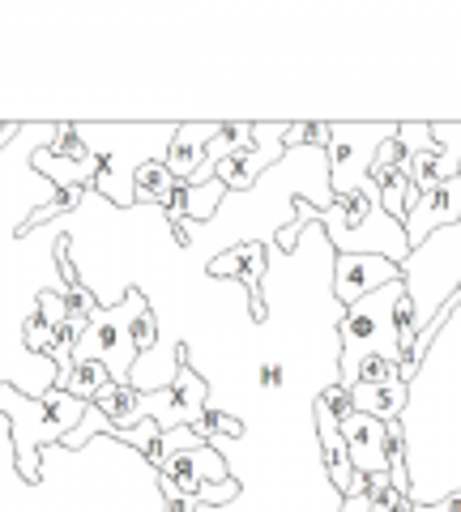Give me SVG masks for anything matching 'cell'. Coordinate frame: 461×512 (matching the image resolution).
Segmentation results:
<instances>
[{"label":"cell","mask_w":461,"mask_h":512,"mask_svg":"<svg viewBox=\"0 0 461 512\" xmlns=\"http://www.w3.org/2000/svg\"><path fill=\"white\" fill-rule=\"evenodd\" d=\"M265 256H269V244H257V239H248V244H235L227 248L222 256L210 261V274L214 278H240L252 295V320H265V295H261V278H265Z\"/></svg>","instance_id":"9"},{"label":"cell","mask_w":461,"mask_h":512,"mask_svg":"<svg viewBox=\"0 0 461 512\" xmlns=\"http://www.w3.org/2000/svg\"><path fill=\"white\" fill-rule=\"evenodd\" d=\"M410 286V282H406ZM393 329H397V346H402V359L410 355V346H415L419 338V308H415V295H402L397 299V308H393Z\"/></svg>","instance_id":"21"},{"label":"cell","mask_w":461,"mask_h":512,"mask_svg":"<svg viewBox=\"0 0 461 512\" xmlns=\"http://www.w3.org/2000/svg\"><path fill=\"white\" fill-rule=\"evenodd\" d=\"M86 192H90V188H77V184H69V188H52V197H47L43 210H35V214H30V218L22 222V235L39 231L43 222H52V218H60V214H73L77 205L86 201Z\"/></svg>","instance_id":"18"},{"label":"cell","mask_w":461,"mask_h":512,"mask_svg":"<svg viewBox=\"0 0 461 512\" xmlns=\"http://www.w3.org/2000/svg\"><path fill=\"white\" fill-rule=\"evenodd\" d=\"M402 278H406V269L393 265L389 256L351 252V256H338V265H333V295H338L342 308H351L363 295H372L389 282H402Z\"/></svg>","instance_id":"7"},{"label":"cell","mask_w":461,"mask_h":512,"mask_svg":"<svg viewBox=\"0 0 461 512\" xmlns=\"http://www.w3.org/2000/svg\"><path fill=\"white\" fill-rule=\"evenodd\" d=\"M410 384L406 380H389V384H351V402L359 414H372L380 423H397L406 410Z\"/></svg>","instance_id":"14"},{"label":"cell","mask_w":461,"mask_h":512,"mask_svg":"<svg viewBox=\"0 0 461 512\" xmlns=\"http://www.w3.org/2000/svg\"><path fill=\"white\" fill-rule=\"evenodd\" d=\"M146 308V295L141 291H129L120 303H111V308H103L99 316L90 320L86 338L77 342V355L73 363H103L111 380L116 384H129L133 380V367H137V346H133V320L137 312Z\"/></svg>","instance_id":"4"},{"label":"cell","mask_w":461,"mask_h":512,"mask_svg":"<svg viewBox=\"0 0 461 512\" xmlns=\"http://www.w3.org/2000/svg\"><path fill=\"white\" fill-rule=\"evenodd\" d=\"M111 384H116V380H111V372H107V367L103 363H73V376L65 380V384H60V389H65V393H73L77 397V402H94V397H99L103 389H111Z\"/></svg>","instance_id":"17"},{"label":"cell","mask_w":461,"mask_h":512,"mask_svg":"<svg viewBox=\"0 0 461 512\" xmlns=\"http://www.w3.org/2000/svg\"><path fill=\"white\" fill-rule=\"evenodd\" d=\"M338 431H342L346 448H351V461H355L359 474H368V478L389 474V461H385L389 423H380V419H372V414H359L355 410L346 423H338Z\"/></svg>","instance_id":"10"},{"label":"cell","mask_w":461,"mask_h":512,"mask_svg":"<svg viewBox=\"0 0 461 512\" xmlns=\"http://www.w3.org/2000/svg\"><path fill=\"white\" fill-rule=\"evenodd\" d=\"M389 380H402V363H393L385 355H372L359 367V384H389Z\"/></svg>","instance_id":"25"},{"label":"cell","mask_w":461,"mask_h":512,"mask_svg":"<svg viewBox=\"0 0 461 512\" xmlns=\"http://www.w3.org/2000/svg\"><path fill=\"white\" fill-rule=\"evenodd\" d=\"M218 133V124H176V137L167 146V171L176 175L180 184H188L197 175V167L210 154V141Z\"/></svg>","instance_id":"12"},{"label":"cell","mask_w":461,"mask_h":512,"mask_svg":"<svg viewBox=\"0 0 461 512\" xmlns=\"http://www.w3.org/2000/svg\"><path fill=\"white\" fill-rule=\"evenodd\" d=\"M43 150L52 158H60V163H73V167L94 163V146L82 137V128H77V124H60L56 141H52V146H43Z\"/></svg>","instance_id":"19"},{"label":"cell","mask_w":461,"mask_h":512,"mask_svg":"<svg viewBox=\"0 0 461 512\" xmlns=\"http://www.w3.org/2000/svg\"><path fill=\"white\" fill-rule=\"evenodd\" d=\"M397 141H402L406 154H419V150H432L436 146L432 124H397Z\"/></svg>","instance_id":"27"},{"label":"cell","mask_w":461,"mask_h":512,"mask_svg":"<svg viewBox=\"0 0 461 512\" xmlns=\"http://www.w3.org/2000/svg\"><path fill=\"white\" fill-rule=\"evenodd\" d=\"M329 137H333V124H316V120H299L286 128V150H299V146H312V150H329Z\"/></svg>","instance_id":"23"},{"label":"cell","mask_w":461,"mask_h":512,"mask_svg":"<svg viewBox=\"0 0 461 512\" xmlns=\"http://www.w3.org/2000/svg\"><path fill=\"white\" fill-rule=\"evenodd\" d=\"M415 512H436V508H432V504H419V500H415Z\"/></svg>","instance_id":"32"},{"label":"cell","mask_w":461,"mask_h":512,"mask_svg":"<svg viewBox=\"0 0 461 512\" xmlns=\"http://www.w3.org/2000/svg\"><path fill=\"white\" fill-rule=\"evenodd\" d=\"M222 197H227V184H222V180H210V184H201V188L180 184L163 201V210H167V222H176V218H184V222H210L218 214V201Z\"/></svg>","instance_id":"13"},{"label":"cell","mask_w":461,"mask_h":512,"mask_svg":"<svg viewBox=\"0 0 461 512\" xmlns=\"http://www.w3.org/2000/svg\"><path fill=\"white\" fill-rule=\"evenodd\" d=\"M235 495H240V483H235V478H227V483H218V487H205L197 500H201V508H210V504L222 508V504H231Z\"/></svg>","instance_id":"28"},{"label":"cell","mask_w":461,"mask_h":512,"mask_svg":"<svg viewBox=\"0 0 461 512\" xmlns=\"http://www.w3.org/2000/svg\"><path fill=\"white\" fill-rule=\"evenodd\" d=\"M457 303H461V286H457V291H453L449 299L440 303V312H436V316H432V320H427V325L419 329V338H415V346H410V355L402 359V380H406V384H415V376H419V363L427 359V346H432V338H436V333L444 329V320L453 316Z\"/></svg>","instance_id":"16"},{"label":"cell","mask_w":461,"mask_h":512,"mask_svg":"<svg viewBox=\"0 0 461 512\" xmlns=\"http://www.w3.org/2000/svg\"><path fill=\"white\" fill-rule=\"evenodd\" d=\"M0 414L13 427V444H18V470L22 478H39L43 461H39V444H65L86 419V402H77L73 393L52 389L47 397H26L18 384L5 389L0 384Z\"/></svg>","instance_id":"1"},{"label":"cell","mask_w":461,"mask_h":512,"mask_svg":"<svg viewBox=\"0 0 461 512\" xmlns=\"http://www.w3.org/2000/svg\"><path fill=\"white\" fill-rule=\"evenodd\" d=\"M316 440H321V461L333 478V487L342 491V500H363V495H368V474L355 470L351 448H346L342 431H338V419L321 406H316Z\"/></svg>","instance_id":"8"},{"label":"cell","mask_w":461,"mask_h":512,"mask_svg":"<svg viewBox=\"0 0 461 512\" xmlns=\"http://www.w3.org/2000/svg\"><path fill=\"white\" fill-rule=\"evenodd\" d=\"M316 406H321V410H329V414H333V419H338V423H346V419H351V414H355L351 389H346V384H338V380H333L329 389H325L321 397H316Z\"/></svg>","instance_id":"24"},{"label":"cell","mask_w":461,"mask_h":512,"mask_svg":"<svg viewBox=\"0 0 461 512\" xmlns=\"http://www.w3.org/2000/svg\"><path fill=\"white\" fill-rule=\"evenodd\" d=\"M154 342H158V316H154V308L146 303V308L137 312V320H133V346H137V355L154 350Z\"/></svg>","instance_id":"26"},{"label":"cell","mask_w":461,"mask_h":512,"mask_svg":"<svg viewBox=\"0 0 461 512\" xmlns=\"http://www.w3.org/2000/svg\"><path fill=\"white\" fill-rule=\"evenodd\" d=\"M227 461L214 444H197V448H176L167 453V461L158 466V487L167 500H197L205 487L227 483Z\"/></svg>","instance_id":"5"},{"label":"cell","mask_w":461,"mask_h":512,"mask_svg":"<svg viewBox=\"0 0 461 512\" xmlns=\"http://www.w3.org/2000/svg\"><path fill=\"white\" fill-rule=\"evenodd\" d=\"M363 504H368V512H397L402 504H410V495L397 491L389 483V474H376V478H368V495H363Z\"/></svg>","instance_id":"22"},{"label":"cell","mask_w":461,"mask_h":512,"mask_svg":"<svg viewBox=\"0 0 461 512\" xmlns=\"http://www.w3.org/2000/svg\"><path fill=\"white\" fill-rule=\"evenodd\" d=\"M449 222H461V175H453V180H444L436 188L427 192H410L406 197V244L410 252H419V244L427 235H432L436 227H449Z\"/></svg>","instance_id":"6"},{"label":"cell","mask_w":461,"mask_h":512,"mask_svg":"<svg viewBox=\"0 0 461 512\" xmlns=\"http://www.w3.org/2000/svg\"><path fill=\"white\" fill-rule=\"evenodd\" d=\"M176 188H180V180L167 171L163 158H150V163H141L137 175H133V201H141V205H163Z\"/></svg>","instance_id":"15"},{"label":"cell","mask_w":461,"mask_h":512,"mask_svg":"<svg viewBox=\"0 0 461 512\" xmlns=\"http://www.w3.org/2000/svg\"><path fill=\"white\" fill-rule=\"evenodd\" d=\"M188 227H193V222H184V218H176L171 222V235L180 239V244H193V239H188Z\"/></svg>","instance_id":"30"},{"label":"cell","mask_w":461,"mask_h":512,"mask_svg":"<svg viewBox=\"0 0 461 512\" xmlns=\"http://www.w3.org/2000/svg\"><path fill=\"white\" fill-rule=\"evenodd\" d=\"M197 436L205 440V444H210V440H240L244 436V423L240 419H235V414H227V410H214V406H205L201 410V419H197Z\"/></svg>","instance_id":"20"},{"label":"cell","mask_w":461,"mask_h":512,"mask_svg":"<svg viewBox=\"0 0 461 512\" xmlns=\"http://www.w3.org/2000/svg\"><path fill=\"white\" fill-rule=\"evenodd\" d=\"M69 316H73V308H69L65 291H43V295L35 299V308H30L26 320H22V346H26L35 359H47L56 329L65 325Z\"/></svg>","instance_id":"11"},{"label":"cell","mask_w":461,"mask_h":512,"mask_svg":"<svg viewBox=\"0 0 461 512\" xmlns=\"http://www.w3.org/2000/svg\"><path fill=\"white\" fill-rule=\"evenodd\" d=\"M257 376H261V389H265V393H278L282 380H286V372H282L278 359H265V363L257 367Z\"/></svg>","instance_id":"29"},{"label":"cell","mask_w":461,"mask_h":512,"mask_svg":"<svg viewBox=\"0 0 461 512\" xmlns=\"http://www.w3.org/2000/svg\"><path fill=\"white\" fill-rule=\"evenodd\" d=\"M389 137H397V124H333L329 137V188L338 197H368L380 205V188L372 184V158Z\"/></svg>","instance_id":"3"},{"label":"cell","mask_w":461,"mask_h":512,"mask_svg":"<svg viewBox=\"0 0 461 512\" xmlns=\"http://www.w3.org/2000/svg\"><path fill=\"white\" fill-rule=\"evenodd\" d=\"M436 512H461V491L457 495H449V500H440V504H432Z\"/></svg>","instance_id":"31"},{"label":"cell","mask_w":461,"mask_h":512,"mask_svg":"<svg viewBox=\"0 0 461 512\" xmlns=\"http://www.w3.org/2000/svg\"><path fill=\"white\" fill-rule=\"evenodd\" d=\"M410 291L406 278L389 282L380 291L363 295L359 303H351L338 325V342H342V359H338V384H359V367L372 355H385L393 363H402V346H397V329H393V308L397 299Z\"/></svg>","instance_id":"2"}]
</instances>
